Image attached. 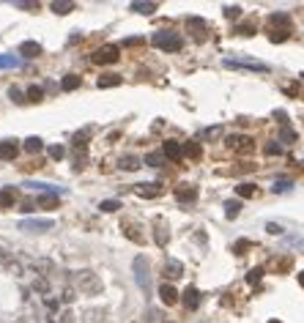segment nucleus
I'll return each instance as SVG.
<instances>
[{"label":"nucleus","mask_w":304,"mask_h":323,"mask_svg":"<svg viewBox=\"0 0 304 323\" xmlns=\"http://www.w3.org/2000/svg\"><path fill=\"white\" fill-rule=\"evenodd\" d=\"M131 268H134V282H137V288L145 293V299H151L153 285H151V271H148V260H145V255H137L134 263H131Z\"/></svg>","instance_id":"nucleus-2"},{"label":"nucleus","mask_w":304,"mask_h":323,"mask_svg":"<svg viewBox=\"0 0 304 323\" xmlns=\"http://www.w3.org/2000/svg\"><path fill=\"white\" fill-rule=\"evenodd\" d=\"M137 44H143V39H137V36L134 39H124V47H137Z\"/></svg>","instance_id":"nucleus-52"},{"label":"nucleus","mask_w":304,"mask_h":323,"mask_svg":"<svg viewBox=\"0 0 304 323\" xmlns=\"http://www.w3.org/2000/svg\"><path fill=\"white\" fill-rule=\"evenodd\" d=\"M280 137H282V143H293V140H296V131L290 129V126H282V134H280Z\"/></svg>","instance_id":"nucleus-45"},{"label":"nucleus","mask_w":304,"mask_h":323,"mask_svg":"<svg viewBox=\"0 0 304 323\" xmlns=\"http://www.w3.org/2000/svg\"><path fill=\"white\" fill-rule=\"evenodd\" d=\"M175 200L178 203H195L197 200V189L192 184H178L175 186Z\"/></svg>","instance_id":"nucleus-9"},{"label":"nucleus","mask_w":304,"mask_h":323,"mask_svg":"<svg viewBox=\"0 0 304 323\" xmlns=\"http://www.w3.org/2000/svg\"><path fill=\"white\" fill-rule=\"evenodd\" d=\"M203 137H206V140H217V137H222V126H208V129L203 131Z\"/></svg>","instance_id":"nucleus-40"},{"label":"nucleus","mask_w":304,"mask_h":323,"mask_svg":"<svg viewBox=\"0 0 304 323\" xmlns=\"http://www.w3.org/2000/svg\"><path fill=\"white\" fill-rule=\"evenodd\" d=\"M187 28L192 30V33L197 36V39H203V33L208 30V25L200 20V17H189V20H187Z\"/></svg>","instance_id":"nucleus-18"},{"label":"nucleus","mask_w":304,"mask_h":323,"mask_svg":"<svg viewBox=\"0 0 304 323\" xmlns=\"http://www.w3.org/2000/svg\"><path fill=\"white\" fill-rule=\"evenodd\" d=\"M252 30H255V25H252V22H247V25H241V28H239V33H241V36H252Z\"/></svg>","instance_id":"nucleus-51"},{"label":"nucleus","mask_w":304,"mask_h":323,"mask_svg":"<svg viewBox=\"0 0 304 323\" xmlns=\"http://www.w3.org/2000/svg\"><path fill=\"white\" fill-rule=\"evenodd\" d=\"M80 83H83V80H80L77 74H66L61 80V90H66V93H69V90H77V88H80Z\"/></svg>","instance_id":"nucleus-23"},{"label":"nucleus","mask_w":304,"mask_h":323,"mask_svg":"<svg viewBox=\"0 0 304 323\" xmlns=\"http://www.w3.org/2000/svg\"><path fill=\"white\" fill-rule=\"evenodd\" d=\"M302 162H304V159H302Z\"/></svg>","instance_id":"nucleus-56"},{"label":"nucleus","mask_w":304,"mask_h":323,"mask_svg":"<svg viewBox=\"0 0 304 323\" xmlns=\"http://www.w3.org/2000/svg\"><path fill=\"white\" fill-rule=\"evenodd\" d=\"M14 8H22V11H36L39 3H36V0H14Z\"/></svg>","instance_id":"nucleus-37"},{"label":"nucleus","mask_w":304,"mask_h":323,"mask_svg":"<svg viewBox=\"0 0 304 323\" xmlns=\"http://www.w3.org/2000/svg\"><path fill=\"white\" fill-rule=\"evenodd\" d=\"M25 189H30V192H44V194H66V189L63 186H55V184H47V181H25Z\"/></svg>","instance_id":"nucleus-7"},{"label":"nucleus","mask_w":304,"mask_h":323,"mask_svg":"<svg viewBox=\"0 0 304 323\" xmlns=\"http://www.w3.org/2000/svg\"><path fill=\"white\" fill-rule=\"evenodd\" d=\"M162 162H165V153H145V159H143V165H148V167H162Z\"/></svg>","instance_id":"nucleus-27"},{"label":"nucleus","mask_w":304,"mask_h":323,"mask_svg":"<svg viewBox=\"0 0 304 323\" xmlns=\"http://www.w3.org/2000/svg\"><path fill=\"white\" fill-rule=\"evenodd\" d=\"M121 83H124V80H121V74H102V77L96 80V85H99L102 90H104V88H118Z\"/></svg>","instance_id":"nucleus-19"},{"label":"nucleus","mask_w":304,"mask_h":323,"mask_svg":"<svg viewBox=\"0 0 304 323\" xmlns=\"http://www.w3.org/2000/svg\"><path fill=\"white\" fill-rule=\"evenodd\" d=\"M271 323H277V321H271Z\"/></svg>","instance_id":"nucleus-55"},{"label":"nucleus","mask_w":304,"mask_h":323,"mask_svg":"<svg viewBox=\"0 0 304 323\" xmlns=\"http://www.w3.org/2000/svg\"><path fill=\"white\" fill-rule=\"evenodd\" d=\"M17 55H22V58H36V55H42V44H39V42H22L20 49H17Z\"/></svg>","instance_id":"nucleus-14"},{"label":"nucleus","mask_w":304,"mask_h":323,"mask_svg":"<svg viewBox=\"0 0 304 323\" xmlns=\"http://www.w3.org/2000/svg\"><path fill=\"white\" fill-rule=\"evenodd\" d=\"M255 184H239L236 186V194H239V197H255Z\"/></svg>","instance_id":"nucleus-32"},{"label":"nucleus","mask_w":304,"mask_h":323,"mask_svg":"<svg viewBox=\"0 0 304 323\" xmlns=\"http://www.w3.org/2000/svg\"><path fill=\"white\" fill-rule=\"evenodd\" d=\"M162 189H159V184H137L134 186V194H140V197H156Z\"/></svg>","instance_id":"nucleus-17"},{"label":"nucleus","mask_w":304,"mask_h":323,"mask_svg":"<svg viewBox=\"0 0 304 323\" xmlns=\"http://www.w3.org/2000/svg\"><path fill=\"white\" fill-rule=\"evenodd\" d=\"M159 299H162V304H167V307H170V304H175L178 301V290L173 288V285H159Z\"/></svg>","instance_id":"nucleus-16"},{"label":"nucleus","mask_w":304,"mask_h":323,"mask_svg":"<svg viewBox=\"0 0 304 323\" xmlns=\"http://www.w3.org/2000/svg\"><path fill=\"white\" fill-rule=\"evenodd\" d=\"M61 323H77L74 321V312H71V309H63V312H61Z\"/></svg>","instance_id":"nucleus-50"},{"label":"nucleus","mask_w":304,"mask_h":323,"mask_svg":"<svg viewBox=\"0 0 304 323\" xmlns=\"http://www.w3.org/2000/svg\"><path fill=\"white\" fill-rule=\"evenodd\" d=\"M266 230H269L271 236H282V227L277 225V222H266Z\"/></svg>","instance_id":"nucleus-49"},{"label":"nucleus","mask_w":304,"mask_h":323,"mask_svg":"<svg viewBox=\"0 0 304 323\" xmlns=\"http://www.w3.org/2000/svg\"><path fill=\"white\" fill-rule=\"evenodd\" d=\"M44 307L49 309V315H55L58 312V299L55 296H44Z\"/></svg>","instance_id":"nucleus-41"},{"label":"nucleus","mask_w":304,"mask_h":323,"mask_svg":"<svg viewBox=\"0 0 304 323\" xmlns=\"http://www.w3.org/2000/svg\"><path fill=\"white\" fill-rule=\"evenodd\" d=\"M162 153H165V159H173V162H178V159L184 156V145L175 143V140H165V145H162Z\"/></svg>","instance_id":"nucleus-11"},{"label":"nucleus","mask_w":304,"mask_h":323,"mask_svg":"<svg viewBox=\"0 0 304 323\" xmlns=\"http://www.w3.org/2000/svg\"><path fill=\"white\" fill-rule=\"evenodd\" d=\"M285 244H288V247H299V249H304V236H290V238H285Z\"/></svg>","instance_id":"nucleus-46"},{"label":"nucleus","mask_w":304,"mask_h":323,"mask_svg":"<svg viewBox=\"0 0 304 323\" xmlns=\"http://www.w3.org/2000/svg\"><path fill=\"white\" fill-rule=\"evenodd\" d=\"M143 165V159L134 156V153H126V156H121V170H137V167Z\"/></svg>","instance_id":"nucleus-21"},{"label":"nucleus","mask_w":304,"mask_h":323,"mask_svg":"<svg viewBox=\"0 0 304 323\" xmlns=\"http://www.w3.org/2000/svg\"><path fill=\"white\" fill-rule=\"evenodd\" d=\"M22 148H25V151H28V153H39V151H42V148H44V140H42V137H28V140H25V145H22Z\"/></svg>","instance_id":"nucleus-26"},{"label":"nucleus","mask_w":304,"mask_h":323,"mask_svg":"<svg viewBox=\"0 0 304 323\" xmlns=\"http://www.w3.org/2000/svg\"><path fill=\"white\" fill-rule=\"evenodd\" d=\"M0 260H3V263L8 260V255H6V249H3V247H0Z\"/></svg>","instance_id":"nucleus-53"},{"label":"nucleus","mask_w":304,"mask_h":323,"mask_svg":"<svg viewBox=\"0 0 304 323\" xmlns=\"http://www.w3.org/2000/svg\"><path fill=\"white\" fill-rule=\"evenodd\" d=\"M14 203H17V189L14 186H3L0 189V208L6 211V208H14Z\"/></svg>","instance_id":"nucleus-13"},{"label":"nucleus","mask_w":304,"mask_h":323,"mask_svg":"<svg viewBox=\"0 0 304 323\" xmlns=\"http://www.w3.org/2000/svg\"><path fill=\"white\" fill-rule=\"evenodd\" d=\"M299 282H302V285H304V271H302V274H299Z\"/></svg>","instance_id":"nucleus-54"},{"label":"nucleus","mask_w":304,"mask_h":323,"mask_svg":"<svg viewBox=\"0 0 304 323\" xmlns=\"http://www.w3.org/2000/svg\"><path fill=\"white\" fill-rule=\"evenodd\" d=\"M52 227H55L52 219H22L20 222V230H25V233H47Z\"/></svg>","instance_id":"nucleus-6"},{"label":"nucleus","mask_w":304,"mask_h":323,"mask_svg":"<svg viewBox=\"0 0 304 323\" xmlns=\"http://www.w3.org/2000/svg\"><path fill=\"white\" fill-rule=\"evenodd\" d=\"M151 44L156 49H165V52H178V49L184 47V39H181L175 30H156V33L151 36Z\"/></svg>","instance_id":"nucleus-3"},{"label":"nucleus","mask_w":304,"mask_h":323,"mask_svg":"<svg viewBox=\"0 0 304 323\" xmlns=\"http://www.w3.org/2000/svg\"><path fill=\"white\" fill-rule=\"evenodd\" d=\"M71 280H74V288H80L83 293H88V296L102 293V280H99V274L96 271H90V268H80V271H74Z\"/></svg>","instance_id":"nucleus-1"},{"label":"nucleus","mask_w":304,"mask_h":323,"mask_svg":"<svg viewBox=\"0 0 304 323\" xmlns=\"http://www.w3.org/2000/svg\"><path fill=\"white\" fill-rule=\"evenodd\" d=\"M6 268H8V271H11V274H14V277H22V266H20V263H17V260H11V258H8V260H6Z\"/></svg>","instance_id":"nucleus-42"},{"label":"nucleus","mask_w":304,"mask_h":323,"mask_svg":"<svg viewBox=\"0 0 304 323\" xmlns=\"http://www.w3.org/2000/svg\"><path fill=\"white\" fill-rule=\"evenodd\" d=\"M33 271H36V277H44V280H49V277H55V274H58L55 263L47 260V258H39V260L33 263Z\"/></svg>","instance_id":"nucleus-8"},{"label":"nucleus","mask_w":304,"mask_h":323,"mask_svg":"<svg viewBox=\"0 0 304 323\" xmlns=\"http://www.w3.org/2000/svg\"><path fill=\"white\" fill-rule=\"evenodd\" d=\"M129 8L131 11H134V14H153V11H156V3H137V0H134V3H129Z\"/></svg>","instance_id":"nucleus-22"},{"label":"nucleus","mask_w":304,"mask_h":323,"mask_svg":"<svg viewBox=\"0 0 304 323\" xmlns=\"http://www.w3.org/2000/svg\"><path fill=\"white\" fill-rule=\"evenodd\" d=\"M181 274H184V263L175 260V258H167L165 260V277L167 280H178Z\"/></svg>","instance_id":"nucleus-12"},{"label":"nucleus","mask_w":304,"mask_h":323,"mask_svg":"<svg viewBox=\"0 0 304 323\" xmlns=\"http://www.w3.org/2000/svg\"><path fill=\"white\" fill-rule=\"evenodd\" d=\"M222 11H225V17H228V20H236V17L241 14V6H225Z\"/></svg>","instance_id":"nucleus-44"},{"label":"nucleus","mask_w":304,"mask_h":323,"mask_svg":"<svg viewBox=\"0 0 304 323\" xmlns=\"http://www.w3.org/2000/svg\"><path fill=\"white\" fill-rule=\"evenodd\" d=\"M52 11H55V14H61V17H66V14H71V11H74V3H71V0H55V3H52Z\"/></svg>","instance_id":"nucleus-20"},{"label":"nucleus","mask_w":304,"mask_h":323,"mask_svg":"<svg viewBox=\"0 0 304 323\" xmlns=\"http://www.w3.org/2000/svg\"><path fill=\"white\" fill-rule=\"evenodd\" d=\"M225 69H244V71H261V74H269V63L255 61V58H225L222 61Z\"/></svg>","instance_id":"nucleus-4"},{"label":"nucleus","mask_w":304,"mask_h":323,"mask_svg":"<svg viewBox=\"0 0 304 323\" xmlns=\"http://www.w3.org/2000/svg\"><path fill=\"white\" fill-rule=\"evenodd\" d=\"M282 153V145L280 143H269L266 145V156H280Z\"/></svg>","instance_id":"nucleus-43"},{"label":"nucleus","mask_w":304,"mask_h":323,"mask_svg":"<svg viewBox=\"0 0 304 323\" xmlns=\"http://www.w3.org/2000/svg\"><path fill=\"white\" fill-rule=\"evenodd\" d=\"M74 299H77L74 285H66V288H63V293H61V301L63 304H74Z\"/></svg>","instance_id":"nucleus-33"},{"label":"nucleus","mask_w":304,"mask_h":323,"mask_svg":"<svg viewBox=\"0 0 304 323\" xmlns=\"http://www.w3.org/2000/svg\"><path fill=\"white\" fill-rule=\"evenodd\" d=\"M49 156L55 159V162H61V159L66 156V148H63V145H49Z\"/></svg>","instance_id":"nucleus-39"},{"label":"nucleus","mask_w":304,"mask_h":323,"mask_svg":"<svg viewBox=\"0 0 304 323\" xmlns=\"http://www.w3.org/2000/svg\"><path fill=\"white\" fill-rule=\"evenodd\" d=\"M17 153H20L17 140H3V143H0V159H3V162H14Z\"/></svg>","instance_id":"nucleus-10"},{"label":"nucleus","mask_w":304,"mask_h":323,"mask_svg":"<svg viewBox=\"0 0 304 323\" xmlns=\"http://www.w3.org/2000/svg\"><path fill=\"white\" fill-rule=\"evenodd\" d=\"M22 58L20 55H0V69H20Z\"/></svg>","instance_id":"nucleus-24"},{"label":"nucleus","mask_w":304,"mask_h":323,"mask_svg":"<svg viewBox=\"0 0 304 323\" xmlns=\"http://www.w3.org/2000/svg\"><path fill=\"white\" fill-rule=\"evenodd\" d=\"M184 307H187V309H197V307H200V290L192 288V285L184 290Z\"/></svg>","instance_id":"nucleus-15"},{"label":"nucleus","mask_w":304,"mask_h":323,"mask_svg":"<svg viewBox=\"0 0 304 323\" xmlns=\"http://www.w3.org/2000/svg\"><path fill=\"white\" fill-rule=\"evenodd\" d=\"M261 274H263L261 268H252V271L247 274V282H249V285H255V282H261Z\"/></svg>","instance_id":"nucleus-48"},{"label":"nucleus","mask_w":304,"mask_h":323,"mask_svg":"<svg viewBox=\"0 0 304 323\" xmlns=\"http://www.w3.org/2000/svg\"><path fill=\"white\" fill-rule=\"evenodd\" d=\"M269 22L271 25H288V14H271Z\"/></svg>","instance_id":"nucleus-47"},{"label":"nucleus","mask_w":304,"mask_h":323,"mask_svg":"<svg viewBox=\"0 0 304 323\" xmlns=\"http://www.w3.org/2000/svg\"><path fill=\"white\" fill-rule=\"evenodd\" d=\"M290 189H293V181H290V178H280V181H274V186H271V192H274V194L290 192Z\"/></svg>","instance_id":"nucleus-28"},{"label":"nucleus","mask_w":304,"mask_h":323,"mask_svg":"<svg viewBox=\"0 0 304 323\" xmlns=\"http://www.w3.org/2000/svg\"><path fill=\"white\" fill-rule=\"evenodd\" d=\"M30 288H33L36 293H42V296H49V280H44V277H36Z\"/></svg>","instance_id":"nucleus-29"},{"label":"nucleus","mask_w":304,"mask_h":323,"mask_svg":"<svg viewBox=\"0 0 304 323\" xmlns=\"http://www.w3.org/2000/svg\"><path fill=\"white\" fill-rule=\"evenodd\" d=\"M239 214H241V203H239V200H225V216H228V219H236Z\"/></svg>","instance_id":"nucleus-25"},{"label":"nucleus","mask_w":304,"mask_h":323,"mask_svg":"<svg viewBox=\"0 0 304 323\" xmlns=\"http://www.w3.org/2000/svg\"><path fill=\"white\" fill-rule=\"evenodd\" d=\"M121 58V47L118 44H104L93 52V63H115Z\"/></svg>","instance_id":"nucleus-5"},{"label":"nucleus","mask_w":304,"mask_h":323,"mask_svg":"<svg viewBox=\"0 0 304 323\" xmlns=\"http://www.w3.org/2000/svg\"><path fill=\"white\" fill-rule=\"evenodd\" d=\"M184 156L197 159V156H200V143H187V145H184Z\"/></svg>","instance_id":"nucleus-36"},{"label":"nucleus","mask_w":304,"mask_h":323,"mask_svg":"<svg viewBox=\"0 0 304 323\" xmlns=\"http://www.w3.org/2000/svg\"><path fill=\"white\" fill-rule=\"evenodd\" d=\"M44 99V90L39 88V85H30L28 88V102H33V104H39Z\"/></svg>","instance_id":"nucleus-34"},{"label":"nucleus","mask_w":304,"mask_h":323,"mask_svg":"<svg viewBox=\"0 0 304 323\" xmlns=\"http://www.w3.org/2000/svg\"><path fill=\"white\" fill-rule=\"evenodd\" d=\"M8 96H11V102H17V104H25V102H28V99L22 96V90L17 88V85H11V88H8Z\"/></svg>","instance_id":"nucleus-38"},{"label":"nucleus","mask_w":304,"mask_h":323,"mask_svg":"<svg viewBox=\"0 0 304 323\" xmlns=\"http://www.w3.org/2000/svg\"><path fill=\"white\" fill-rule=\"evenodd\" d=\"M118 208H124L121 200H102V203H99V211H104V214H115Z\"/></svg>","instance_id":"nucleus-30"},{"label":"nucleus","mask_w":304,"mask_h":323,"mask_svg":"<svg viewBox=\"0 0 304 323\" xmlns=\"http://www.w3.org/2000/svg\"><path fill=\"white\" fill-rule=\"evenodd\" d=\"M153 238H156V244H159V247H167V241H170V233L165 230V225H156V230H153Z\"/></svg>","instance_id":"nucleus-31"},{"label":"nucleus","mask_w":304,"mask_h":323,"mask_svg":"<svg viewBox=\"0 0 304 323\" xmlns=\"http://www.w3.org/2000/svg\"><path fill=\"white\" fill-rule=\"evenodd\" d=\"M36 203H39V206H44V208H55L58 206V194H42Z\"/></svg>","instance_id":"nucleus-35"}]
</instances>
